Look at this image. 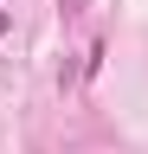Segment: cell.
<instances>
[{
	"label": "cell",
	"instance_id": "1",
	"mask_svg": "<svg viewBox=\"0 0 148 154\" xmlns=\"http://www.w3.org/2000/svg\"><path fill=\"white\" fill-rule=\"evenodd\" d=\"M0 32H7V13H0Z\"/></svg>",
	"mask_w": 148,
	"mask_h": 154
}]
</instances>
